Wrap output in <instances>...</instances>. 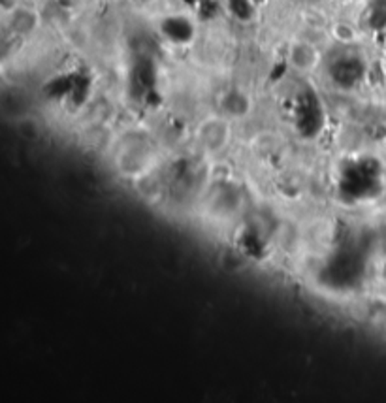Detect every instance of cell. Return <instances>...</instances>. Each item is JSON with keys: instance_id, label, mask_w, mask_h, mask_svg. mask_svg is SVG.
Instances as JSON below:
<instances>
[{"instance_id": "3", "label": "cell", "mask_w": 386, "mask_h": 403, "mask_svg": "<svg viewBox=\"0 0 386 403\" xmlns=\"http://www.w3.org/2000/svg\"><path fill=\"white\" fill-rule=\"evenodd\" d=\"M328 74L335 87L350 91L366 76V64H364L360 55H356L352 51H345L330 62Z\"/></svg>"}, {"instance_id": "2", "label": "cell", "mask_w": 386, "mask_h": 403, "mask_svg": "<svg viewBox=\"0 0 386 403\" xmlns=\"http://www.w3.org/2000/svg\"><path fill=\"white\" fill-rule=\"evenodd\" d=\"M234 138H236V123H232L219 111L198 121L192 132L196 149L209 161H217L227 155L234 145Z\"/></svg>"}, {"instance_id": "1", "label": "cell", "mask_w": 386, "mask_h": 403, "mask_svg": "<svg viewBox=\"0 0 386 403\" xmlns=\"http://www.w3.org/2000/svg\"><path fill=\"white\" fill-rule=\"evenodd\" d=\"M112 164L119 177L139 181L151 176L160 162L159 144L144 130H124L112 147Z\"/></svg>"}, {"instance_id": "5", "label": "cell", "mask_w": 386, "mask_h": 403, "mask_svg": "<svg viewBox=\"0 0 386 403\" xmlns=\"http://www.w3.org/2000/svg\"><path fill=\"white\" fill-rule=\"evenodd\" d=\"M159 32L172 46H189L196 36V26L187 16L175 14L162 17L159 23Z\"/></svg>"}, {"instance_id": "4", "label": "cell", "mask_w": 386, "mask_h": 403, "mask_svg": "<svg viewBox=\"0 0 386 403\" xmlns=\"http://www.w3.org/2000/svg\"><path fill=\"white\" fill-rule=\"evenodd\" d=\"M221 115H224L232 123H242L247 121L254 114V100L251 93L242 87H228L224 89L217 100V109Z\"/></svg>"}, {"instance_id": "6", "label": "cell", "mask_w": 386, "mask_h": 403, "mask_svg": "<svg viewBox=\"0 0 386 403\" xmlns=\"http://www.w3.org/2000/svg\"><path fill=\"white\" fill-rule=\"evenodd\" d=\"M290 66L300 74H311L320 66L319 47L307 40H296L289 47Z\"/></svg>"}, {"instance_id": "7", "label": "cell", "mask_w": 386, "mask_h": 403, "mask_svg": "<svg viewBox=\"0 0 386 403\" xmlns=\"http://www.w3.org/2000/svg\"><path fill=\"white\" fill-rule=\"evenodd\" d=\"M228 10L237 21H251L254 16V6L251 0H228Z\"/></svg>"}]
</instances>
